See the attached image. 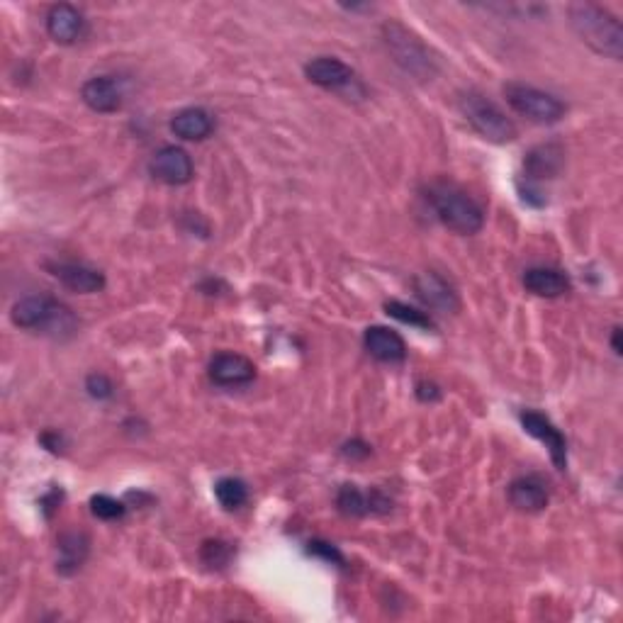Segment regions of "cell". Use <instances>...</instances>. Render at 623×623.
I'll list each match as a JSON object with an SVG mask.
<instances>
[{"instance_id":"52a82bcc","label":"cell","mask_w":623,"mask_h":623,"mask_svg":"<svg viewBox=\"0 0 623 623\" xmlns=\"http://www.w3.org/2000/svg\"><path fill=\"white\" fill-rule=\"evenodd\" d=\"M151 176L166 185H185L193 181L195 168L190 154L181 147H161L151 156Z\"/></svg>"},{"instance_id":"4316f807","label":"cell","mask_w":623,"mask_h":623,"mask_svg":"<svg viewBox=\"0 0 623 623\" xmlns=\"http://www.w3.org/2000/svg\"><path fill=\"white\" fill-rule=\"evenodd\" d=\"M307 553L314 555V558H322L327 560V563H334V565H344V555H341V550L336 546H331V543L327 541H310L307 543Z\"/></svg>"},{"instance_id":"4fadbf2b","label":"cell","mask_w":623,"mask_h":623,"mask_svg":"<svg viewBox=\"0 0 623 623\" xmlns=\"http://www.w3.org/2000/svg\"><path fill=\"white\" fill-rule=\"evenodd\" d=\"M49 271L64 288L74 290V293L93 295L105 288V275L91 266H83V263H52Z\"/></svg>"},{"instance_id":"5b68a950","label":"cell","mask_w":623,"mask_h":623,"mask_svg":"<svg viewBox=\"0 0 623 623\" xmlns=\"http://www.w3.org/2000/svg\"><path fill=\"white\" fill-rule=\"evenodd\" d=\"M458 108L463 112V117L468 120V125L480 134L482 139L492 144H509L516 139V125L504 115L499 105L492 103L490 98H485L482 93L468 91L458 98Z\"/></svg>"},{"instance_id":"ac0fdd59","label":"cell","mask_w":623,"mask_h":623,"mask_svg":"<svg viewBox=\"0 0 623 623\" xmlns=\"http://www.w3.org/2000/svg\"><path fill=\"white\" fill-rule=\"evenodd\" d=\"M524 288L538 297H563L570 293V278L558 268L533 266L524 273Z\"/></svg>"},{"instance_id":"7c38bea8","label":"cell","mask_w":623,"mask_h":623,"mask_svg":"<svg viewBox=\"0 0 623 623\" xmlns=\"http://www.w3.org/2000/svg\"><path fill=\"white\" fill-rule=\"evenodd\" d=\"M565 168V149L558 142L533 147L524 159V173L531 181H550Z\"/></svg>"},{"instance_id":"7402d4cb","label":"cell","mask_w":623,"mask_h":623,"mask_svg":"<svg viewBox=\"0 0 623 623\" xmlns=\"http://www.w3.org/2000/svg\"><path fill=\"white\" fill-rule=\"evenodd\" d=\"M215 497L224 509L234 512V509L244 507L246 499H249V487L239 477H222L215 485Z\"/></svg>"},{"instance_id":"8992f818","label":"cell","mask_w":623,"mask_h":623,"mask_svg":"<svg viewBox=\"0 0 623 623\" xmlns=\"http://www.w3.org/2000/svg\"><path fill=\"white\" fill-rule=\"evenodd\" d=\"M504 98L512 105L514 112H519L526 120L536 122V125H553V122L565 117V103L550 95L541 88L526 86V83H507L504 86Z\"/></svg>"},{"instance_id":"30bf717a","label":"cell","mask_w":623,"mask_h":623,"mask_svg":"<svg viewBox=\"0 0 623 623\" xmlns=\"http://www.w3.org/2000/svg\"><path fill=\"white\" fill-rule=\"evenodd\" d=\"M47 35L59 44H76L86 35V18L74 5H54L47 13Z\"/></svg>"},{"instance_id":"e0dca14e","label":"cell","mask_w":623,"mask_h":623,"mask_svg":"<svg viewBox=\"0 0 623 623\" xmlns=\"http://www.w3.org/2000/svg\"><path fill=\"white\" fill-rule=\"evenodd\" d=\"M81 98L93 112H103V115L117 112L122 105L120 86H117L115 78H110V76H98L83 83Z\"/></svg>"},{"instance_id":"cb8c5ba5","label":"cell","mask_w":623,"mask_h":623,"mask_svg":"<svg viewBox=\"0 0 623 623\" xmlns=\"http://www.w3.org/2000/svg\"><path fill=\"white\" fill-rule=\"evenodd\" d=\"M232 555H234L232 543L220 541V538H215V541H205L200 548L202 563H205L207 568H212V570L227 568L229 560H232Z\"/></svg>"},{"instance_id":"f1b7e54d","label":"cell","mask_w":623,"mask_h":623,"mask_svg":"<svg viewBox=\"0 0 623 623\" xmlns=\"http://www.w3.org/2000/svg\"><path fill=\"white\" fill-rule=\"evenodd\" d=\"M417 397L422 402H436L441 397V390L434 383H419L417 385Z\"/></svg>"},{"instance_id":"277c9868","label":"cell","mask_w":623,"mask_h":623,"mask_svg":"<svg viewBox=\"0 0 623 623\" xmlns=\"http://www.w3.org/2000/svg\"><path fill=\"white\" fill-rule=\"evenodd\" d=\"M434 207L436 217L446 224L451 232L463 234V237H470V234H477L485 224V215H482L480 205L470 198L465 190H460L458 185L439 181L429 188V195H426Z\"/></svg>"},{"instance_id":"484cf974","label":"cell","mask_w":623,"mask_h":623,"mask_svg":"<svg viewBox=\"0 0 623 623\" xmlns=\"http://www.w3.org/2000/svg\"><path fill=\"white\" fill-rule=\"evenodd\" d=\"M86 390H88V395L93 397V400H110L112 392H115V387H112L108 375L93 373V375H88Z\"/></svg>"},{"instance_id":"603a6c76","label":"cell","mask_w":623,"mask_h":623,"mask_svg":"<svg viewBox=\"0 0 623 623\" xmlns=\"http://www.w3.org/2000/svg\"><path fill=\"white\" fill-rule=\"evenodd\" d=\"M385 312L402 324H412V327H419V329H434V322H431L429 314L417 310V307L404 305V302H397V300L385 302Z\"/></svg>"},{"instance_id":"9a60e30c","label":"cell","mask_w":623,"mask_h":623,"mask_svg":"<svg viewBox=\"0 0 623 623\" xmlns=\"http://www.w3.org/2000/svg\"><path fill=\"white\" fill-rule=\"evenodd\" d=\"M336 507L346 516H366V514H383L390 509V499L380 490L361 492L356 485H344L336 495Z\"/></svg>"},{"instance_id":"6da1fadb","label":"cell","mask_w":623,"mask_h":623,"mask_svg":"<svg viewBox=\"0 0 623 623\" xmlns=\"http://www.w3.org/2000/svg\"><path fill=\"white\" fill-rule=\"evenodd\" d=\"M568 18L577 37L597 54L619 61L623 56V27L621 22L594 3H575L568 8Z\"/></svg>"},{"instance_id":"ba28073f","label":"cell","mask_w":623,"mask_h":623,"mask_svg":"<svg viewBox=\"0 0 623 623\" xmlns=\"http://www.w3.org/2000/svg\"><path fill=\"white\" fill-rule=\"evenodd\" d=\"M307 81L314 86L324 88V91H349L356 86V71L349 64H344L336 56H317L305 66Z\"/></svg>"},{"instance_id":"ffe728a7","label":"cell","mask_w":623,"mask_h":623,"mask_svg":"<svg viewBox=\"0 0 623 623\" xmlns=\"http://www.w3.org/2000/svg\"><path fill=\"white\" fill-rule=\"evenodd\" d=\"M212 129H215V120L202 108H185L176 112V117L171 120V132L185 142H202L210 137Z\"/></svg>"},{"instance_id":"d6986e66","label":"cell","mask_w":623,"mask_h":623,"mask_svg":"<svg viewBox=\"0 0 623 623\" xmlns=\"http://www.w3.org/2000/svg\"><path fill=\"white\" fill-rule=\"evenodd\" d=\"M509 502L519 512H541L548 507V490L538 477H519L509 485Z\"/></svg>"},{"instance_id":"2e32d148","label":"cell","mask_w":623,"mask_h":623,"mask_svg":"<svg viewBox=\"0 0 623 623\" xmlns=\"http://www.w3.org/2000/svg\"><path fill=\"white\" fill-rule=\"evenodd\" d=\"M363 344H366V351L375 361L380 363H402L407 358V346H404V339L397 331L387 329V327H370L363 334Z\"/></svg>"},{"instance_id":"f546056e","label":"cell","mask_w":623,"mask_h":623,"mask_svg":"<svg viewBox=\"0 0 623 623\" xmlns=\"http://www.w3.org/2000/svg\"><path fill=\"white\" fill-rule=\"evenodd\" d=\"M611 349H614L616 356H621V329L616 327L614 334H611Z\"/></svg>"},{"instance_id":"9c48e42d","label":"cell","mask_w":623,"mask_h":623,"mask_svg":"<svg viewBox=\"0 0 623 623\" xmlns=\"http://www.w3.org/2000/svg\"><path fill=\"white\" fill-rule=\"evenodd\" d=\"M521 424H524L526 434H531L533 439L546 443L555 468L558 470L568 468V441H565V436L560 434V429H555L548 417H543V414L538 412H524L521 414Z\"/></svg>"},{"instance_id":"83f0119b","label":"cell","mask_w":623,"mask_h":623,"mask_svg":"<svg viewBox=\"0 0 623 623\" xmlns=\"http://www.w3.org/2000/svg\"><path fill=\"white\" fill-rule=\"evenodd\" d=\"M344 456L351 458V460H358V458H368L370 456V446L363 441H351L344 446Z\"/></svg>"},{"instance_id":"3957f363","label":"cell","mask_w":623,"mask_h":623,"mask_svg":"<svg viewBox=\"0 0 623 623\" xmlns=\"http://www.w3.org/2000/svg\"><path fill=\"white\" fill-rule=\"evenodd\" d=\"M383 39L387 52L392 54L395 64L404 74L419 78V81H431L439 74V59L422 42V37L414 35L412 30L397 20H387L383 25Z\"/></svg>"},{"instance_id":"5bb4252c","label":"cell","mask_w":623,"mask_h":623,"mask_svg":"<svg viewBox=\"0 0 623 623\" xmlns=\"http://www.w3.org/2000/svg\"><path fill=\"white\" fill-rule=\"evenodd\" d=\"M414 290L417 297L426 307L436 312H456L458 310V295L441 275L436 273H422L414 278Z\"/></svg>"},{"instance_id":"44dd1931","label":"cell","mask_w":623,"mask_h":623,"mask_svg":"<svg viewBox=\"0 0 623 623\" xmlns=\"http://www.w3.org/2000/svg\"><path fill=\"white\" fill-rule=\"evenodd\" d=\"M88 558V536L86 533L69 531L59 538V563L56 570L61 575H74Z\"/></svg>"},{"instance_id":"8fae6325","label":"cell","mask_w":623,"mask_h":623,"mask_svg":"<svg viewBox=\"0 0 623 623\" xmlns=\"http://www.w3.org/2000/svg\"><path fill=\"white\" fill-rule=\"evenodd\" d=\"M210 378L224 387L246 385L256 378V366L239 353H217L210 361Z\"/></svg>"},{"instance_id":"7a4b0ae2","label":"cell","mask_w":623,"mask_h":623,"mask_svg":"<svg viewBox=\"0 0 623 623\" xmlns=\"http://www.w3.org/2000/svg\"><path fill=\"white\" fill-rule=\"evenodd\" d=\"M15 327L42 331L49 336H71L78 327L74 312L64 305V302L54 300L49 295H30L15 302L13 312H10Z\"/></svg>"},{"instance_id":"d4e9b609","label":"cell","mask_w":623,"mask_h":623,"mask_svg":"<svg viewBox=\"0 0 623 623\" xmlns=\"http://www.w3.org/2000/svg\"><path fill=\"white\" fill-rule=\"evenodd\" d=\"M91 512L103 521H117V519H122V516H125L127 507L122 502H117V499L110 497V495H95L91 499Z\"/></svg>"}]
</instances>
